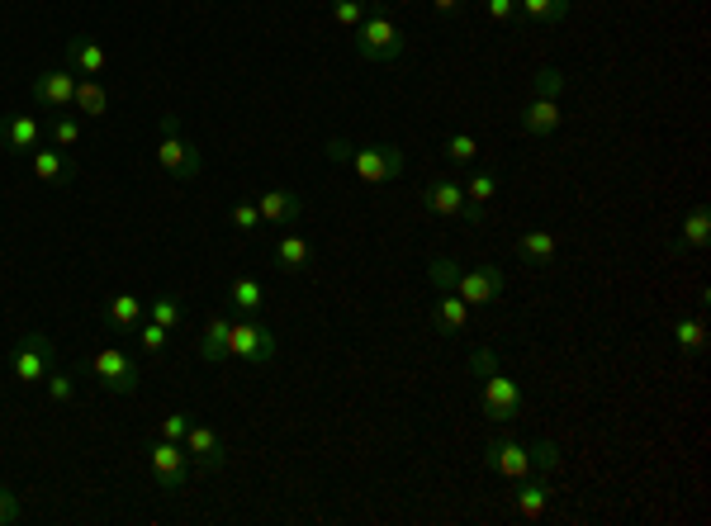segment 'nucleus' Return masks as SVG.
I'll use <instances>...</instances> for the list:
<instances>
[{
  "mask_svg": "<svg viewBox=\"0 0 711 526\" xmlns=\"http://www.w3.org/2000/svg\"><path fill=\"white\" fill-rule=\"evenodd\" d=\"M427 280L437 285V290H451L460 294L465 304H493L498 294H503V271H493V266H456L451 256H432L427 261Z\"/></svg>",
  "mask_w": 711,
  "mask_h": 526,
  "instance_id": "obj_1",
  "label": "nucleus"
},
{
  "mask_svg": "<svg viewBox=\"0 0 711 526\" xmlns=\"http://www.w3.org/2000/svg\"><path fill=\"white\" fill-rule=\"evenodd\" d=\"M474 370L484 375V389H479V408H484V418L512 422V418H522V413H527V399H522L517 380H508V375L498 370V356H493L489 346H484V351H474Z\"/></svg>",
  "mask_w": 711,
  "mask_h": 526,
  "instance_id": "obj_2",
  "label": "nucleus"
},
{
  "mask_svg": "<svg viewBox=\"0 0 711 526\" xmlns=\"http://www.w3.org/2000/svg\"><path fill=\"white\" fill-rule=\"evenodd\" d=\"M356 34V57L361 62H399L403 48H408V38H403V29L394 24V15L389 10H365V19L351 29Z\"/></svg>",
  "mask_w": 711,
  "mask_h": 526,
  "instance_id": "obj_3",
  "label": "nucleus"
},
{
  "mask_svg": "<svg viewBox=\"0 0 711 526\" xmlns=\"http://www.w3.org/2000/svg\"><path fill=\"white\" fill-rule=\"evenodd\" d=\"M157 166H162L171 181H195L204 171L200 147L181 133V119L176 114H162V138H157Z\"/></svg>",
  "mask_w": 711,
  "mask_h": 526,
  "instance_id": "obj_4",
  "label": "nucleus"
},
{
  "mask_svg": "<svg viewBox=\"0 0 711 526\" xmlns=\"http://www.w3.org/2000/svg\"><path fill=\"white\" fill-rule=\"evenodd\" d=\"M275 332L266 323H256V313H242L228 327V361H247V365H266L275 361Z\"/></svg>",
  "mask_w": 711,
  "mask_h": 526,
  "instance_id": "obj_5",
  "label": "nucleus"
},
{
  "mask_svg": "<svg viewBox=\"0 0 711 526\" xmlns=\"http://www.w3.org/2000/svg\"><path fill=\"white\" fill-rule=\"evenodd\" d=\"M57 361V346L48 332H24L15 342V351H10V375H15L19 384H43V375L53 370Z\"/></svg>",
  "mask_w": 711,
  "mask_h": 526,
  "instance_id": "obj_6",
  "label": "nucleus"
},
{
  "mask_svg": "<svg viewBox=\"0 0 711 526\" xmlns=\"http://www.w3.org/2000/svg\"><path fill=\"white\" fill-rule=\"evenodd\" d=\"M408 157L403 147L394 143H370V147H351V171L361 185H384V181H399Z\"/></svg>",
  "mask_w": 711,
  "mask_h": 526,
  "instance_id": "obj_7",
  "label": "nucleus"
},
{
  "mask_svg": "<svg viewBox=\"0 0 711 526\" xmlns=\"http://www.w3.org/2000/svg\"><path fill=\"white\" fill-rule=\"evenodd\" d=\"M422 204L441 218H465V223H484V204H470L465 200V185L451 181V176H437V181H427L422 190Z\"/></svg>",
  "mask_w": 711,
  "mask_h": 526,
  "instance_id": "obj_8",
  "label": "nucleus"
},
{
  "mask_svg": "<svg viewBox=\"0 0 711 526\" xmlns=\"http://www.w3.org/2000/svg\"><path fill=\"white\" fill-rule=\"evenodd\" d=\"M152 479H157L162 493H185V484H190V451L181 441H166V436L152 441Z\"/></svg>",
  "mask_w": 711,
  "mask_h": 526,
  "instance_id": "obj_9",
  "label": "nucleus"
},
{
  "mask_svg": "<svg viewBox=\"0 0 711 526\" xmlns=\"http://www.w3.org/2000/svg\"><path fill=\"white\" fill-rule=\"evenodd\" d=\"M91 380L100 384V389H110V394H133L143 375H138L133 356H124L119 346H105V351L91 356Z\"/></svg>",
  "mask_w": 711,
  "mask_h": 526,
  "instance_id": "obj_10",
  "label": "nucleus"
},
{
  "mask_svg": "<svg viewBox=\"0 0 711 526\" xmlns=\"http://www.w3.org/2000/svg\"><path fill=\"white\" fill-rule=\"evenodd\" d=\"M484 460H489V470L503 474V479H527L531 465H536V460H531V446H522L517 436H493Z\"/></svg>",
  "mask_w": 711,
  "mask_h": 526,
  "instance_id": "obj_11",
  "label": "nucleus"
},
{
  "mask_svg": "<svg viewBox=\"0 0 711 526\" xmlns=\"http://www.w3.org/2000/svg\"><path fill=\"white\" fill-rule=\"evenodd\" d=\"M29 91H34V100H38L43 109H72V100H76V72H72V67L38 72Z\"/></svg>",
  "mask_w": 711,
  "mask_h": 526,
  "instance_id": "obj_12",
  "label": "nucleus"
},
{
  "mask_svg": "<svg viewBox=\"0 0 711 526\" xmlns=\"http://www.w3.org/2000/svg\"><path fill=\"white\" fill-rule=\"evenodd\" d=\"M190 460L200 465V470H223V460H228V446H223V436L209 427V422H190V432L181 441Z\"/></svg>",
  "mask_w": 711,
  "mask_h": 526,
  "instance_id": "obj_13",
  "label": "nucleus"
},
{
  "mask_svg": "<svg viewBox=\"0 0 711 526\" xmlns=\"http://www.w3.org/2000/svg\"><path fill=\"white\" fill-rule=\"evenodd\" d=\"M256 214H261V223H271V228H294L304 218V200L294 190H266L256 200Z\"/></svg>",
  "mask_w": 711,
  "mask_h": 526,
  "instance_id": "obj_14",
  "label": "nucleus"
},
{
  "mask_svg": "<svg viewBox=\"0 0 711 526\" xmlns=\"http://www.w3.org/2000/svg\"><path fill=\"white\" fill-rule=\"evenodd\" d=\"M67 67H72L76 76H105L110 72V53L100 48V38L76 34L72 43H67Z\"/></svg>",
  "mask_w": 711,
  "mask_h": 526,
  "instance_id": "obj_15",
  "label": "nucleus"
},
{
  "mask_svg": "<svg viewBox=\"0 0 711 526\" xmlns=\"http://www.w3.org/2000/svg\"><path fill=\"white\" fill-rule=\"evenodd\" d=\"M560 100H550V95H531L527 109H522V133L527 138H550L555 128H560Z\"/></svg>",
  "mask_w": 711,
  "mask_h": 526,
  "instance_id": "obj_16",
  "label": "nucleus"
},
{
  "mask_svg": "<svg viewBox=\"0 0 711 526\" xmlns=\"http://www.w3.org/2000/svg\"><path fill=\"white\" fill-rule=\"evenodd\" d=\"M143 313H147V304L138 299V294H114L110 304L100 309V323L105 327H114V332H133V327L143 323Z\"/></svg>",
  "mask_w": 711,
  "mask_h": 526,
  "instance_id": "obj_17",
  "label": "nucleus"
},
{
  "mask_svg": "<svg viewBox=\"0 0 711 526\" xmlns=\"http://www.w3.org/2000/svg\"><path fill=\"white\" fill-rule=\"evenodd\" d=\"M560 256V242L550 228H531V233L517 237V261H527V266H550Z\"/></svg>",
  "mask_w": 711,
  "mask_h": 526,
  "instance_id": "obj_18",
  "label": "nucleus"
},
{
  "mask_svg": "<svg viewBox=\"0 0 711 526\" xmlns=\"http://www.w3.org/2000/svg\"><path fill=\"white\" fill-rule=\"evenodd\" d=\"M275 266H280L285 275L309 271L313 266V242L309 237H299V233H285L280 242H275Z\"/></svg>",
  "mask_w": 711,
  "mask_h": 526,
  "instance_id": "obj_19",
  "label": "nucleus"
},
{
  "mask_svg": "<svg viewBox=\"0 0 711 526\" xmlns=\"http://www.w3.org/2000/svg\"><path fill=\"white\" fill-rule=\"evenodd\" d=\"M38 133H43V128H38L34 114H10L5 128H0V147H5V152H34Z\"/></svg>",
  "mask_w": 711,
  "mask_h": 526,
  "instance_id": "obj_20",
  "label": "nucleus"
},
{
  "mask_svg": "<svg viewBox=\"0 0 711 526\" xmlns=\"http://www.w3.org/2000/svg\"><path fill=\"white\" fill-rule=\"evenodd\" d=\"M437 327H441V337H465V332H470V304H465L460 294L441 290V299H437Z\"/></svg>",
  "mask_w": 711,
  "mask_h": 526,
  "instance_id": "obj_21",
  "label": "nucleus"
},
{
  "mask_svg": "<svg viewBox=\"0 0 711 526\" xmlns=\"http://www.w3.org/2000/svg\"><path fill=\"white\" fill-rule=\"evenodd\" d=\"M72 109H81L86 119H105V114H110V91H105V81H100V76H76Z\"/></svg>",
  "mask_w": 711,
  "mask_h": 526,
  "instance_id": "obj_22",
  "label": "nucleus"
},
{
  "mask_svg": "<svg viewBox=\"0 0 711 526\" xmlns=\"http://www.w3.org/2000/svg\"><path fill=\"white\" fill-rule=\"evenodd\" d=\"M228 327H233V318H223V313H214V318L204 323L200 342H195V351H200V361H209V365L228 361Z\"/></svg>",
  "mask_w": 711,
  "mask_h": 526,
  "instance_id": "obj_23",
  "label": "nucleus"
},
{
  "mask_svg": "<svg viewBox=\"0 0 711 526\" xmlns=\"http://www.w3.org/2000/svg\"><path fill=\"white\" fill-rule=\"evenodd\" d=\"M707 237H711V214L707 204H697L693 214L683 218V233H678L674 252H697V247H707Z\"/></svg>",
  "mask_w": 711,
  "mask_h": 526,
  "instance_id": "obj_24",
  "label": "nucleus"
},
{
  "mask_svg": "<svg viewBox=\"0 0 711 526\" xmlns=\"http://www.w3.org/2000/svg\"><path fill=\"white\" fill-rule=\"evenodd\" d=\"M228 304H233L237 313H261V304H266L261 280H252V275H237L233 285H228Z\"/></svg>",
  "mask_w": 711,
  "mask_h": 526,
  "instance_id": "obj_25",
  "label": "nucleus"
},
{
  "mask_svg": "<svg viewBox=\"0 0 711 526\" xmlns=\"http://www.w3.org/2000/svg\"><path fill=\"white\" fill-rule=\"evenodd\" d=\"M517 15L527 24H560L569 15V0H517Z\"/></svg>",
  "mask_w": 711,
  "mask_h": 526,
  "instance_id": "obj_26",
  "label": "nucleus"
},
{
  "mask_svg": "<svg viewBox=\"0 0 711 526\" xmlns=\"http://www.w3.org/2000/svg\"><path fill=\"white\" fill-rule=\"evenodd\" d=\"M546 508H550V484L546 479H531V484L517 489V512H522V517L536 522V517H546Z\"/></svg>",
  "mask_w": 711,
  "mask_h": 526,
  "instance_id": "obj_27",
  "label": "nucleus"
},
{
  "mask_svg": "<svg viewBox=\"0 0 711 526\" xmlns=\"http://www.w3.org/2000/svg\"><path fill=\"white\" fill-rule=\"evenodd\" d=\"M674 342H678V351H688V356H697V351L707 346V323H702L697 313H688V318H678V323H674Z\"/></svg>",
  "mask_w": 711,
  "mask_h": 526,
  "instance_id": "obj_28",
  "label": "nucleus"
},
{
  "mask_svg": "<svg viewBox=\"0 0 711 526\" xmlns=\"http://www.w3.org/2000/svg\"><path fill=\"white\" fill-rule=\"evenodd\" d=\"M29 171H34L38 181H62V176H67L62 147H34V157H29Z\"/></svg>",
  "mask_w": 711,
  "mask_h": 526,
  "instance_id": "obj_29",
  "label": "nucleus"
},
{
  "mask_svg": "<svg viewBox=\"0 0 711 526\" xmlns=\"http://www.w3.org/2000/svg\"><path fill=\"white\" fill-rule=\"evenodd\" d=\"M147 313H152V323H162L166 332H176V327L185 323V309H181V299H176V294H157V299L147 304Z\"/></svg>",
  "mask_w": 711,
  "mask_h": 526,
  "instance_id": "obj_30",
  "label": "nucleus"
},
{
  "mask_svg": "<svg viewBox=\"0 0 711 526\" xmlns=\"http://www.w3.org/2000/svg\"><path fill=\"white\" fill-rule=\"evenodd\" d=\"M441 152H446V162H456V166H470L474 157H479V143H474L470 133H451V138L441 143Z\"/></svg>",
  "mask_w": 711,
  "mask_h": 526,
  "instance_id": "obj_31",
  "label": "nucleus"
},
{
  "mask_svg": "<svg viewBox=\"0 0 711 526\" xmlns=\"http://www.w3.org/2000/svg\"><path fill=\"white\" fill-rule=\"evenodd\" d=\"M569 81L560 67H541V72L531 76V95H550V100H560V91H565Z\"/></svg>",
  "mask_w": 711,
  "mask_h": 526,
  "instance_id": "obj_32",
  "label": "nucleus"
},
{
  "mask_svg": "<svg viewBox=\"0 0 711 526\" xmlns=\"http://www.w3.org/2000/svg\"><path fill=\"white\" fill-rule=\"evenodd\" d=\"M498 195V171H474V181L465 185V200L470 204H489Z\"/></svg>",
  "mask_w": 711,
  "mask_h": 526,
  "instance_id": "obj_33",
  "label": "nucleus"
},
{
  "mask_svg": "<svg viewBox=\"0 0 711 526\" xmlns=\"http://www.w3.org/2000/svg\"><path fill=\"white\" fill-rule=\"evenodd\" d=\"M43 389H48V399H53L57 408L76 399V384H72V375H62V370H48V375H43Z\"/></svg>",
  "mask_w": 711,
  "mask_h": 526,
  "instance_id": "obj_34",
  "label": "nucleus"
},
{
  "mask_svg": "<svg viewBox=\"0 0 711 526\" xmlns=\"http://www.w3.org/2000/svg\"><path fill=\"white\" fill-rule=\"evenodd\" d=\"M370 10V0H332V19L342 24V29H356Z\"/></svg>",
  "mask_w": 711,
  "mask_h": 526,
  "instance_id": "obj_35",
  "label": "nucleus"
},
{
  "mask_svg": "<svg viewBox=\"0 0 711 526\" xmlns=\"http://www.w3.org/2000/svg\"><path fill=\"white\" fill-rule=\"evenodd\" d=\"M48 138H53V147H76L81 143V124L67 119V114H57L53 124H48Z\"/></svg>",
  "mask_w": 711,
  "mask_h": 526,
  "instance_id": "obj_36",
  "label": "nucleus"
},
{
  "mask_svg": "<svg viewBox=\"0 0 711 526\" xmlns=\"http://www.w3.org/2000/svg\"><path fill=\"white\" fill-rule=\"evenodd\" d=\"M133 337L143 342V351H152V356H157V351H166V337H171V332H166L162 323H138V327H133Z\"/></svg>",
  "mask_w": 711,
  "mask_h": 526,
  "instance_id": "obj_37",
  "label": "nucleus"
},
{
  "mask_svg": "<svg viewBox=\"0 0 711 526\" xmlns=\"http://www.w3.org/2000/svg\"><path fill=\"white\" fill-rule=\"evenodd\" d=\"M15 522H24V503H19L15 489L0 484V526H15Z\"/></svg>",
  "mask_w": 711,
  "mask_h": 526,
  "instance_id": "obj_38",
  "label": "nucleus"
},
{
  "mask_svg": "<svg viewBox=\"0 0 711 526\" xmlns=\"http://www.w3.org/2000/svg\"><path fill=\"white\" fill-rule=\"evenodd\" d=\"M228 223H233L237 233H256V228H261V214H256V204H233V214H228Z\"/></svg>",
  "mask_w": 711,
  "mask_h": 526,
  "instance_id": "obj_39",
  "label": "nucleus"
},
{
  "mask_svg": "<svg viewBox=\"0 0 711 526\" xmlns=\"http://www.w3.org/2000/svg\"><path fill=\"white\" fill-rule=\"evenodd\" d=\"M185 432H190V418H185V413H166V418L157 422V436H166V441H185Z\"/></svg>",
  "mask_w": 711,
  "mask_h": 526,
  "instance_id": "obj_40",
  "label": "nucleus"
},
{
  "mask_svg": "<svg viewBox=\"0 0 711 526\" xmlns=\"http://www.w3.org/2000/svg\"><path fill=\"white\" fill-rule=\"evenodd\" d=\"M484 10H489L493 24H508V19L517 15V0H484Z\"/></svg>",
  "mask_w": 711,
  "mask_h": 526,
  "instance_id": "obj_41",
  "label": "nucleus"
},
{
  "mask_svg": "<svg viewBox=\"0 0 711 526\" xmlns=\"http://www.w3.org/2000/svg\"><path fill=\"white\" fill-rule=\"evenodd\" d=\"M531 460H536L541 470H555V465H560V455H555V446H550V441H541V446H531Z\"/></svg>",
  "mask_w": 711,
  "mask_h": 526,
  "instance_id": "obj_42",
  "label": "nucleus"
},
{
  "mask_svg": "<svg viewBox=\"0 0 711 526\" xmlns=\"http://www.w3.org/2000/svg\"><path fill=\"white\" fill-rule=\"evenodd\" d=\"M323 152H328V162H351V143H347V138H328V147H323Z\"/></svg>",
  "mask_w": 711,
  "mask_h": 526,
  "instance_id": "obj_43",
  "label": "nucleus"
},
{
  "mask_svg": "<svg viewBox=\"0 0 711 526\" xmlns=\"http://www.w3.org/2000/svg\"><path fill=\"white\" fill-rule=\"evenodd\" d=\"M460 5H465V0H432L437 15H460Z\"/></svg>",
  "mask_w": 711,
  "mask_h": 526,
  "instance_id": "obj_44",
  "label": "nucleus"
}]
</instances>
